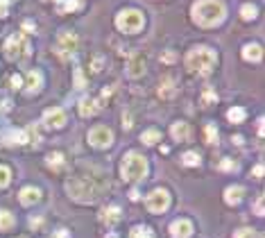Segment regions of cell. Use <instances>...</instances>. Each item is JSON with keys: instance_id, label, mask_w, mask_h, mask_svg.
I'll return each instance as SVG.
<instances>
[{"instance_id": "obj_3", "label": "cell", "mask_w": 265, "mask_h": 238, "mask_svg": "<svg viewBox=\"0 0 265 238\" xmlns=\"http://www.w3.org/2000/svg\"><path fill=\"white\" fill-rule=\"evenodd\" d=\"M147 175V159L138 152L125 154L123 164H120V177L125 182H141Z\"/></svg>"}, {"instance_id": "obj_5", "label": "cell", "mask_w": 265, "mask_h": 238, "mask_svg": "<svg viewBox=\"0 0 265 238\" xmlns=\"http://www.w3.org/2000/svg\"><path fill=\"white\" fill-rule=\"evenodd\" d=\"M143 25H145V16L138 9H123L116 16V27L125 34H136L143 30Z\"/></svg>"}, {"instance_id": "obj_21", "label": "cell", "mask_w": 265, "mask_h": 238, "mask_svg": "<svg viewBox=\"0 0 265 238\" xmlns=\"http://www.w3.org/2000/svg\"><path fill=\"white\" fill-rule=\"evenodd\" d=\"M141 141L145 145H154L157 141H161V132H159V129H145L141 134Z\"/></svg>"}, {"instance_id": "obj_7", "label": "cell", "mask_w": 265, "mask_h": 238, "mask_svg": "<svg viewBox=\"0 0 265 238\" xmlns=\"http://www.w3.org/2000/svg\"><path fill=\"white\" fill-rule=\"evenodd\" d=\"M145 207L150 214H166L168 207H170V195H168V191H163V189L152 191V193L145 198Z\"/></svg>"}, {"instance_id": "obj_20", "label": "cell", "mask_w": 265, "mask_h": 238, "mask_svg": "<svg viewBox=\"0 0 265 238\" xmlns=\"http://www.w3.org/2000/svg\"><path fill=\"white\" fill-rule=\"evenodd\" d=\"M175 93H177V89H175V82H172V79H163L161 84H159V95H161V98H172Z\"/></svg>"}, {"instance_id": "obj_19", "label": "cell", "mask_w": 265, "mask_h": 238, "mask_svg": "<svg viewBox=\"0 0 265 238\" xmlns=\"http://www.w3.org/2000/svg\"><path fill=\"white\" fill-rule=\"evenodd\" d=\"M41 82H43V77H41L39 70H29V73H27V89L29 91H39Z\"/></svg>"}, {"instance_id": "obj_10", "label": "cell", "mask_w": 265, "mask_h": 238, "mask_svg": "<svg viewBox=\"0 0 265 238\" xmlns=\"http://www.w3.org/2000/svg\"><path fill=\"white\" fill-rule=\"evenodd\" d=\"M193 232H195V227H193V223L186 218H179L170 225V236L172 238H191Z\"/></svg>"}, {"instance_id": "obj_39", "label": "cell", "mask_w": 265, "mask_h": 238, "mask_svg": "<svg viewBox=\"0 0 265 238\" xmlns=\"http://www.w3.org/2000/svg\"><path fill=\"white\" fill-rule=\"evenodd\" d=\"M57 238H70L68 229H59V232H57Z\"/></svg>"}, {"instance_id": "obj_38", "label": "cell", "mask_w": 265, "mask_h": 238, "mask_svg": "<svg viewBox=\"0 0 265 238\" xmlns=\"http://www.w3.org/2000/svg\"><path fill=\"white\" fill-rule=\"evenodd\" d=\"M256 216H263V198H259V200H256Z\"/></svg>"}, {"instance_id": "obj_6", "label": "cell", "mask_w": 265, "mask_h": 238, "mask_svg": "<svg viewBox=\"0 0 265 238\" xmlns=\"http://www.w3.org/2000/svg\"><path fill=\"white\" fill-rule=\"evenodd\" d=\"M77 34L75 32H61L54 41V52H57L61 59H70L75 55V50H77Z\"/></svg>"}, {"instance_id": "obj_18", "label": "cell", "mask_w": 265, "mask_h": 238, "mask_svg": "<svg viewBox=\"0 0 265 238\" xmlns=\"http://www.w3.org/2000/svg\"><path fill=\"white\" fill-rule=\"evenodd\" d=\"M14 225H16L14 216H11L9 211H5V209H0V232H9Z\"/></svg>"}, {"instance_id": "obj_9", "label": "cell", "mask_w": 265, "mask_h": 238, "mask_svg": "<svg viewBox=\"0 0 265 238\" xmlns=\"http://www.w3.org/2000/svg\"><path fill=\"white\" fill-rule=\"evenodd\" d=\"M88 143L93 145V148H109L113 143V132L104 125H98L88 132Z\"/></svg>"}, {"instance_id": "obj_28", "label": "cell", "mask_w": 265, "mask_h": 238, "mask_svg": "<svg viewBox=\"0 0 265 238\" xmlns=\"http://www.w3.org/2000/svg\"><path fill=\"white\" fill-rule=\"evenodd\" d=\"M182 161H184V166H200V154H197V152H186L182 157Z\"/></svg>"}, {"instance_id": "obj_27", "label": "cell", "mask_w": 265, "mask_h": 238, "mask_svg": "<svg viewBox=\"0 0 265 238\" xmlns=\"http://www.w3.org/2000/svg\"><path fill=\"white\" fill-rule=\"evenodd\" d=\"M129 236H132V238H154L152 232H150V227H141V225H138V227H134Z\"/></svg>"}, {"instance_id": "obj_44", "label": "cell", "mask_w": 265, "mask_h": 238, "mask_svg": "<svg viewBox=\"0 0 265 238\" xmlns=\"http://www.w3.org/2000/svg\"><path fill=\"white\" fill-rule=\"evenodd\" d=\"M2 2H11V0H2Z\"/></svg>"}, {"instance_id": "obj_43", "label": "cell", "mask_w": 265, "mask_h": 238, "mask_svg": "<svg viewBox=\"0 0 265 238\" xmlns=\"http://www.w3.org/2000/svg\"><path fill=\"white\" fill-rule=\"evenodd\" d=\"M107 238H118V236H116V234H109V236H107Z\"/></svg>"}, {"instance_id": "obj_40", "label": "cell", "mask_w": 265, "mask_h": 238, "mask_svg": "<svg viewBox=\"0 0 265 238\" xmlns=\"http://www.w3.org/2000/svg\"><path fill=\"white\" fill-rule=\"evenodd\" d=\"M2 16H7V2L0 0V18H2Z\"/></svg>"}, {"instance_id": "obj_13", "label": "cell", "mask_w": 265, "mask_h": 238, "mask_svg": "<svg viewBox=\"0 0 265 238\" xmlns=\"http://www.w3.org/2000/svg\"><path fill=\"white\" fill-rule=\"evenodd\" d=\"M18 200H20V204H25V207H32V204H36L41 200V191L34 189V186H25V189L20 191Z\"/></svg>"}, {"instance_id": "obj_36", "label": "cell", "mask_w": 265, "mask_h": 238, "mask_svg": "<svg viewBox=\"0 0 265 238\" xmlns=\"http://www.w3.org/2000/svg\"><path fill=\"white\" fill-rule=\"evenodd\" d=\"M102 64H104V59L98 55V57L93 59V70H95V73H100V70H102Z\"/></svg>"}, {"instance_id": "obj_1", "label": "cell", "mask_w": 265, "mask_h": 238, "mask_svg": "<svg viewBox=\"0 0 265 238\" xmlns=\"http://www.w3.org/2000/svg\"><path fill=\"white\" fill-rule=\"evenodd\" d=\"M193 20L200 27H216L225 20V5L222 0H197L193 5Z\"/></svg>"}, {"instance_id": "obj_37", "label": "cell", "mask_w": 265, "mask_h": 238, "mask_svg": "<svg viewBox=\"0 0 265 238\" xmlns=\"http://www.w3.org/2000/svg\"><path fill=\"white\" fill-rule=\"evenodd\" d=\"M263 170H265V168H263V164H259L254 170H252V175H254L256 179H261V177H263Z\"/></svg>"}, {"instance_id": "obj_32", "label": "cell", "mask_w": 265, "mask_h": 238, "mask_svg": "<svg viewBox=\"0 0 265 238\" xmlns=\"http://www.w3.org/2000/svg\"><path fill=\"white\" fill-rule=\"evenodd\" d=\"M206 139L209 143H218V129L213 125H206Z\"/></svg>"}, {"instance_id": "obj_29", "label": "cell", "mask_w": 265, "mask_h": 238, "mask_svg": "<svg viewBox=\"0 0 265 238\" xmlns=\"http://www.w3.org/2000/svg\"><path fill=\"white\" fill-rule=\"evenodd\" d=\"M241 16H243L245 20L256 18V7H254V5H243V7H241Z\"/></svg>"}, {"instance_id": "obj_33", "label": "cell", "mask_w": 265, "mask_h": 238, "mask_svg": "<svg viewBox=\"0 0 265 238\" xmlns=\"http://www.w3.org/2000/svg\"><path fill=\"white\" fill-rule=\"evenodd\" d=\"M75 86L77 89H84V77H82V70L75 68Z\"/></svg>"}, {"instance_id": "obj_15", "label": "cell", "mask_w": 265, "mask_h": 238, "mask_svg": "<svg viewBox=\"0 0 265 238\" xmlns=\"http://www.w3.org/2000/svg\"><path fill=\"white\" fill-rule=\"evenodd\" d=\"M170 134H172V139H175V141H188V139H191V125L179 120V123H175L170 127Z\"/></svg>"}, {"instance_id": "obj_45", "label": "cell", "mask_w": 265, "mask_h": 238, "mask_svg": "<svg viewBox=\"0 0 265 238\" xmlns=\"http://www.w3.org/2000/svg\"><path fill=\"white\" fill-rule=\"evenodd\" d=\"M57 2H61V0H57Z\"/></svg>"}, {"instance_id": "obj_14", "label": "cell", "mask_w": 265, "mask_h": 238, "mask_svg": "<svg viewBox=\"0 0 265 238\" xmlns=\"http://www.w3.org/2000/svg\"><path fill=\"white\" fill-rule=\"evenodd\" d=\"M243 59L245 61H261L263 59V48H261L259 43H247L245 48H243Z\"/></svg>"}, {"instance_id": "obj_26", "label": "cell", "mask_w": 265, "mask_h": 238, "mask_svg": "<svg viewBox=\"0 0 265 238\" xmlns=\"http://www.w3.org/2000/svg\"><path fill=\"white\" fill-rule=\"evenodd\" d=\"M9 182H11V170L7 168V166L0 164V189L9 186Z\"/></svg>"}, {"instance_id": "obj_23", "label": "cell", "mask_w": 265, "mask_h": 238, "mask_svg": "<svg viewBox=\"0 0 265 238\" xmlns=\"http://www.w3.org/2000/svg\"><path fill=\"white\" fill-rule=\"evenodd\" d=\"M247 116V111L243 109V107H231L229 111H227V118L231 120V123H243Z\"/></svg>"}, {"instance_id": "obj_24", "label": "cell", "mask_w": 265, "mask_h": 238, "mask_svg": "<svg viewBox=\"0 0 265 238\" xmlns=\"http://www.w3.org/2000/svg\"><path fill=\"white\" fill-rule=\"evenodd\" d=\"M79 7H82V2H79V0H61V2H59V11H61V14L75 11V9H79Z\"/></svg>"}, {"instance_id": "obj_41", "label": "cell", "mask_w": 265, "mask_h": 238, "mask_svg": "<svg viewBox=\"0 0 265 238\" xmlns=\"http://www.w3.org/2000/svg\"><path fill=\"white\" fill-rule=\"evenodd\" d=\"M211 100H216V95H213L211 91H206V93H204V102H211Z\"/></svg>"}, {"instance_id": "obj_25", "label": "cell", "mask_w": 265, "mask_h": 238, "mask_svg": "<svg viewBox=\"0 0 265 238\" xmlns=\"http://www.w3.org/2000/svg\"><path fill=\"white\" fill-rule=\"evenodd\" d=\"M7 141H9V143L23 145V143H27V134H25L23 129H16V132H9V134H7Z\"/></svg>"}, {"instance_id": "obj_4", "label": "cell", "mask_w": 265, "mask_h": 238, "mask_svg": "<svg viewBox=\"0 0 265 238\" xmlns=\"http://www.w3.org/2000/svg\"><path fill=\"white\" fill-rule=\"evenodd\" d=\"M66 191H68V195L73 200H77V202H93V200L98 198V189H95L93 182H91V179H86V177L68 179Z\"/></svg>"}, {"instance_id": "obj_31", "label": "cell", "mask_w": 265, "mask_h": 238, "mask_svg": "<svg viewBox=\"0 0 265 238\" xmlns=\"http://www.w3.org/2000/svg\"><path fill=\"white\" fill-rule=\"evenodd\" d=\"M61 164H64V154H61V152L48 154V166H54V168H59Z\"/></svg>"}, {"instance_id": "obj_11", "label": "cell", "mask_w": 265, "mask_h": 238, "mask_svg": "<svg viewBox=\"0 0 265 238\" xmlns=\"http://www.w3.org/2000/svg\"><path fill=\"white\" fill-rule=\"evenodd\" d=\"M43 123L48 125V127H54V129L64 127L66 125V111L61 109V107H52V109H48L43 114Z\"/></svg>"}, {"instance_id": "obj_34", "label": "cell", "mask_w": 265, "mask_h": 238, "mask_svg": "<svg viewBox=\"0 0 265 238\" xmlns=\"http://www.w3.org/2000/svg\"><path fill=\"white\" fill-rule=\"evenodd\" d=\"M220 168L222 170H236V164L231 161V159H222V161H220Z\"/></svg>"}, {"instance_id": "obj_8", "label": "cell", "mask_w": 265, "mask_h": 238, "mask_svg": "<svg viewBox=\"0 0 265 238\" xmlns=\"http://www.w3.org/2000/svg\"><path fill=\"white\" fill-rule=\"evenodd\" d=\"M5 50H7V57H9V59H18V57H27L29 52H32V45L20 34H11L5 43Z\"/></svg>"}, {"instance_id": "obj_17", "label": "cell", "mask_w": 265, "mask_h": 238, "mask_svg": "<svg viewBox=\"0 0 265 238\" xmlns=\"http://www.w3.org/2000/svg\"><path fill=\"white\" fill-rule=\"evenodd\" d=\"M243 193H245V191H243V186H229V189L225 191V202L234 207V204H238L243 200Z\"/></svg>"}, {"instance_id": "obj_35", "label": "cell", "mask_w": 265, "mask_h": 238, "mask_svg": "<svg viewBox=\"0 0 265 238\" xmlns=\"http://www.w3.org/2000/svg\"><path fill=\"white\" fill-rule=\"evenodd\" d=\"M23 86V77L20 75H11V89H20Z\"/></svg>"}, {"instance_id": "obj_12", "label": "cell", "mask_w": 265, "mask_h": 238, "mask_svg": "<svg viewBox=\"0 0 265 238\" xmlns=\"http://www.w3.org/2000/svg\"><path fill=\"white\" fill-rule=\"evenodd\" d=\"M145 57L141 55V52H134L132 57H129V64H127V75L129 77H141L143 73H145Z\"/></svg>"}, {"instance_id": "obj_2", "label": "cell", "mask_w": 265, "mask_h": 238, "mask_svg": "<svg viewBox=\"0 0 265 238\" xmlns=\"http://www.w3.org/2000/svg\"><path fill=\"white\" fill-rule=\"evenodd\" d=\"M216 64H218V55L213 52L211 48H206V45H197V48L188 50L186 66L191 70H195V73H200V75H211L213 68H216Z\"/></svg>"}, {"instance_id": "obj_42", "label": "cell", "mask_w": 265, "mask_h": 238, "mask_svg": "<svg viewBox=\"0 0 265 238\" xmlns=\"http://www.w3.org/2000/svg\"><path fill=\"white\" fill-rule=\"evenodd\" d=\"M23 30H27V32H32V30H34V25L29 23V20H25V23H23Z\"/></svg>"}, {"instance_id": "obj_16", "label": "cell", "mask_w": 265, "mask_h": 238, "mask_svg": "<svg viewBox=\"0 0 265 238\" xmlns=\"http://www.w3.org/2000/svg\"><path fill=\"white\" fill-rule=\"evenodd\" d=\"M100 111V102L95 98H84L82 102H79V114L84 116V118H88V116H95Z\"/></svg>"}, {"instance_id": "obj_30", "label": "cell", "mask_w": 265, "mask_h": 238, "mask_svg": "<svg viewBox=\"0 0 265 238\" xmlns=\"http://www.w3.org/2000/svg\"><path fill=\"white\" fill-rule=\"evenodd\" d=\"M234 238H256V229L243 227V229H238V232H234Z\"/></svg>"}, {"instance_id": "obj_22", "label": "cell", "mask_w": 265, "mask_h": 238, "mask_svg": "<svg viewBox=\"0 0 265 238\" xmlns=\"http://www.w3.org/2000/svg\"><path fill=\"white\" fill-rule=\"evenodd\" d=\"M102 220H104V223H107V225L118 223V220H120V209H118V207H109V209H104Z\"/></svg>"}]
</instances>
